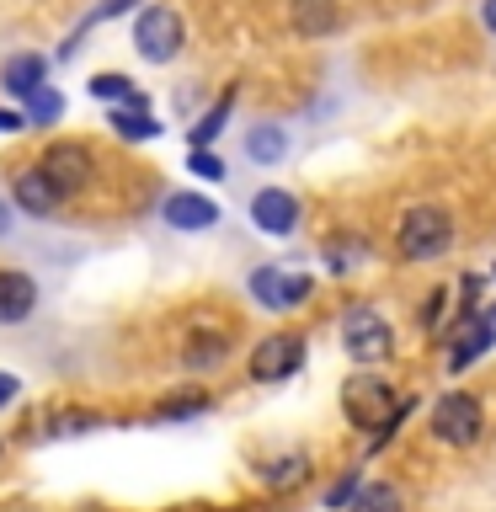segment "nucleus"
<instances>
[{"label": "nucleus", "mask_w": 496, "mask_h": 512, "mask_svg": "<svg viewBox=\"0 0 496 512\" xmlns=\"http://www.w3.org/2000/svg\"><path fill=\"white\" fill-rule=\"evenodd\" d=\"M395 246H400L406 262H438V256L454 246V219H448L443 208H432V203L411 208V214L400 219V230H395Z\"/></svg>", "instance_id": "nucleus-1"}, {"label": "nucleus", "mask_w": 496, "mask_h": 512, "mask_svg": "<svg viewBox=\"0 0 496 512\" xmlns=\"http://www.w3.org/2000/svg\"><path fill=\"white\" fill-rule=\"evenodd\" d=\"M480 432H486V406L475 395H464V390L438 395V406H432V438L448 448H470V443H480Z\"/></svg>", "instance_id": "nucleus-2"}, {"label": "nucleus", "mask_w": 496, "mask_h": 512, "mask_svg": "<svg viewBox=\"0 0 496 512\" xmlns=\"http://www.w3.org/2000/svg\"><path fill=\"white\" fill-rule=\"evenodd\" d=\"M342 411L352 416V427H379L384 432V427H395L411 406H395V395H390L384 379L358 374V379H347V390H342Z\"/></svg>", "instance_id": "nucleus-3"}, {"label": "nucleus", "mask_w": 496, "mask_h": 512, "mask_svg": "<svg viewBox=\"0 0 496 512\" xmlns=\"http://www.w3.org/2000/svg\"><path fill=\"white\" fill-rule=\"evenodd\" d=\"M182 43H187L182 11H171V6H150V11H139V22H134V48H139V59H150V64H171L176 54H182Z\"/></svg>", "instance_id": "nucleus-4"}, {"label": "nucleus", "mask_w": 496, "mask_h": 512, "mask_svg": "<svg viewBox=\"0 0 496 512\" xmlns=\"http://www.w3.org/2000/svg\"><path fill=\"white\" fill-rule=\"evenodd\" d=\"M38 171H43V182L59 192V203L64 198H75V192H86L91 187V150L86 144H75V139H59V144H48L43 160H38Z\"/></svg>", "instance_id": "nucleus-5"}, {"label": "nucleus", "mask_w": 496, "mask_h": 512, "mask_svg": "<svg viewBox=\"0 0 496 512\" xmlns=\"http://www.w3.org/2000/svg\"><path fill=\"white\" fill-rule=\"evenodd\" d=\"M342 342H347V352L358 363H384V358H390V347H395V336H390V326H384V315H374L363 304V310H347Z\"/></svg>", "instance_id": "nucleus-6"}, {"label": "nucleus", "mask_w": 496, "mask_h": 512, "mask_svg": "<svg viewBox=\"0 0 496 512\" xmlns=\"http://www.w3.org/2000/svg\"><path fill=\"white\" fill-rule=\"evenodd\" d=\"M299 363H304V336L278 331V336H267V342H256V352H251V379H256V384H278V379H288V374H299Z\"/></svg>", "instance_id": "nucleus-7"}, {"label": "nucleus", "mask_w": 496, "mask_h": 512, "mask_svg": "<svg viewBox=\"0 0 496 512\" xmlns=\"http://www.w3.org/2000/svg\"><path fill=\"white\" fill-rule=\"evenodd\" d=\"M251 294H256V304H272V310H294V304L310 299V278L304 272H283V267H256Z\"/></svg>", "instance_id": "nucleus-8"}, {"label": "nucleus", "mask_w": 496, "mask_h": 512, "mask_svg": "<svg viewBox=\"0 0 496 512\" xmlns=\"http://www.w3.org/2000/svg\"><path fill=\"white\" fill-rule=\"evenodd\" d=\"M251 224L262 235H294L299 230V198L283 187H262L251 198Z\"/></svg>", "instance_id": "nucleus-9"}, {"label": "nucleus", "mask_w": 496, "mask_h": 512, "mask_svg": "<svg viewBox=\"0 0 496 512\" xmlns=\"http://www.w3.org/2000/svg\"><path fill=\"white\" fill-rule=\"evenodd\" d=\"M342 22V0H288V27L299 38H326Z\"/></svg>", "instance_id": "nucleus-10"}, {"label": "nucleus", "mask_w": 496, "mask_h": 512, "mask_svg": "<svg viewBox=\"0 0 496 512\" xmlns=\"http://www.w3.org/2000/svg\"><path fill=\"white\" fill-rule=\"evenodd\" d=\"M38 310V283L27 272H0V326H22V320Z\"/></svg>", "instance_id": "nucleus-11"}, {"label": "nucleus", "mask_w": 496, "mask_h": 512, "mask_svg": "<svg viewBox=\"0 0 496 512\" xmlns=\"http://www.w3.org/2000/svg\"><path fill=\"white\" fill-rule=\"evenodd\" d=\"M11 198H16V208H22V214H32V219H54V208H59V192L43 182L38 166L16 176V182H11Z\"/></svg>", "instance_id": "nucleus-12"}, {"label": "nucleus", "mask_w": 496, "mask_h": 512, "mask_svg": "<svg viewBox=\"0 0 496 512\" xmlns=\"http://www.w3.org/2000/svg\"><path fill=\"white\" fill-rule=\"evenodd\" d=\"M160 214H166L171 230H208V224L219 219V208L208 203V198H198V192H171Z\"/></svg>", "instance_id": "nucleus-13"}, {"label": "nucleus", "mask_w": 496, "mask_h": 512, "mask_svg": "<svg viewBox=\"0 0 496 512\" xmlns=\"http://www.w3.org/2000/svg\"><path fill=\"white\" fill-rule=\"evenodd\" d=\"M491 342H496L491 320H464V326L454 331V342H448V368H454V374H459V368H470Z\"/></svg>", "instance_id": "nucleus-14"}, {"label": "nucleus", "mask_w": 496, "mask_h": 512, "mask_svg": "<svg viewBox=\"0 0 496 512\" xmlns=\"http://www.w3.org/2000/svg\"><path fill=\"white\" fill-rule=\"evenodd\" d=\"M43 75H48L43 54H16L0 70V86H6V96H32V91H43Z\"/></svg>", "instance_id": "nucleus-15"}, {"label": "nucleus", "mask_w": 496, "mask_h": 512, "mask_svg": "<svg viewBox=\"0 0 496 512\" xmlns=\"http://www.w3.org/2000/svg\"><path fill=\"white\" fill-rule=\"evenodd\" d=\"M262 480H267V491H294L310 480V454H283V459H272L262 464Z\"/></svg>", "instance_id": "nucleus-16"}, {"label": "nucleus", "mask_w": 496, "mask_h": 512, "mask_svg": "<svg viewBox=\"0 0 496 512\" xmlns=\"http://www.w3.org/2000/svg\"><path fill=\"white\" fill-rule=\"evenodd\" d=\"M246 155L256 160V166H278V160L288 155V134H283L278 123L251 128V134H246Z\"/></svg>", "instance_id": "nucleus-17"}, {"label": "nucleus", "mask_w": 496, "mask_h": 512, "mask_svg": "<svg viewBox=\"0 0 496 512\" xmlns=\"http://www.w3.org/2000/svg\"><path fill=\"white\" fill-rule=\"evenodd\" d=\"M352 512H406V496H400L390 480H374V486H358V496L347 502Z\"/></svg>", "instance_id": "nucleus-18"}, {"label": "nucleus", "mask_w": 496, "mask_h": 512, "mask_svg": "<svg viewBox=\"0 0 496 512\" xmlns=\"http://www.w3.org/2000/svg\"><path fill=\"white\" fill-rule=\"evenodd\" d=\"M86 91L96 96V102H128V107H144V96H139V86H134V80H128V75H91L86 80Z\"/></svg>", "instance_id": "nucleus-19"}, {"label": "nucleus", "mask_w": 496, "mask_h": 512, "mask_svg": "<svg viewBox=\"0 0 496 512\" xmlns=\"http://www.w3.org/2000/svg\"><path fill=\"white\" fill-rule=\"evenodd\" d=\"M230 107H235V91H224L219 102L198 118V128H192V144H198V150H208V139H219V134H224V118H230Z\"/></svg>", "instance_id": "nucleus-20"}, {"label": "nucleus", "mask_w": 496, "mask_h": 512, "mask_svg": "<svg viewBox=\"0 0 496 512\" xmlns=\"http://www.w3.org/2000/svg\"><path fill=\"white\" fill-rule=\"evenodd\" d=\"M112 128H118V139H155L160 134V123L144 107H118L112 112Z\"/></svg>", "instance_id": "nucleus-21"}, {"label": "nucleus", "mask_w": 496, "mask_h": 512, "mask_svg": "<svg viewBox=\"0 0 496 512\" xmlns=\"http://www.w3.org/2000/svg\"><path fill=\"white\" fill-rule=\"evenodd\" d=\"M91 427H102L96 411H59V416H48L43 438H75V432H91Z\"/></svg>", "instance_id": "nucleus-22"}, {"label": "nucleus", "mask_w": 496, "mask_h": 512, "mask_svg": "<svg viewBox=\"0 0 496 512\" xmlns=\"http://www.w3.org/2000/svg\"><path fill=\"white\" fill-rule=\"evenodd\" d=\"M22 118H27V123H59V118H64V96H59V91H48V86H43V91H32Z\"/></svg>", "instance_id": "nucleus-23"}, {"label": "nucleus", "mask_w": 496, "mask_h": 512, "mask_svg": "<svg viewBox=\"0 0 496 512\" xmlns=\"http://www.w3.org/2000/svg\"><path fill=\"white\" fill-rule=\"evenodd\" d=\"M358 486H363V475H358V470H347V475L326 491V507H331V512H342V507L352 502V496H358Z\"/></svg>", "instance_id": "nucleus-24"}, {"label": "nucleus", "mask_w": 496, "mask_h": 512, "mask_svg": "<svg viewBox=\"0 0 496 512\" xmlns=\"http://www.w3.org/2000/svg\"><path fill=\"white\" fill-rule=\"evenodd\" d=\"M198 411H208V400L203 395H176V400H166V406H160L155 416H160V422H176V416H198Z\"/></svg>", "instance_id": "nucleus-25"}, {"label": "nucleus", "mask_w": 496, "mask_h": 512, "mask_svg": "<svg viewBox=\"0 0 496 512\" xmlns=\"http://www.w3.org/2000/svg\"><path fill=\"white\" fill-rule=\"evenodd\" d=\"M363 251H368L363 240H331V272H347Z\"/></svg>", "instance_id": "nucleus-26"}, {"label": "nucleus", "mask_w": 496, "mask_h": 512, "mask_svg": "<svg viewBox=\"0 0 496 512\" xmlns=\"http://www.w3.org/2000/svg\"><path fill=\"white\" fill-rule=\"evenodd\" d=\"M192 171H198L203 182H224V160L208 155V150H192Z\"/></svg>", "instance_id": "nucleus-27"}, {"label": "nucleus", "mask_w": 496, "mask_h": 512, "mask_svg": "<svg viewBox=\"0 0 496 512\" xmlns=\"http://www.w3.org/2000/svg\"><path fill=\"white\" fill-rule=\"evenodd\" d=\"M123 11H134V0H102V6H96V22H107V16H123Z\"/></svg>", "instance_id": "nucleus-28"}, {"label": "nucleus", "mask_w": 496, "mask_h": 512, "mask_svg": "<svg viewBox=\"0 0 496 512\" xmlns=\"http://www.w3.org/2000/svg\"><path fill=\"white\" fill-rule=\"evenodd\" d=\"M16 384H22L16 374H0V406H11V400H16Z\"/></svg>", "instance_id": "nucleus-29"}, {"label": "nucleus", "mask_w": 496, "mask_h": 512, "mask_svg": "<svg viewBox=\"0 0 496 512\" xmlns=\"http://www.w3.org/2000/svg\"><path fill=\"white\" fill-rule=\"evenodd\" d=\"M16 128H27L22 112H0V134H16Z\"/></svg>", "instance_id": "nucleus-30"}, {"label": "nucleus", "mask_w": 496, "mask_h": 512, "mask_svg": "<svg viewBox=\"0 0 496 512\" xmlns=\"http://www.w3.org/2000/svg\"><path fill=\"white\" fill-rule=\"evenodd\" d=\"M480 22H486V32H496V0H486V6H480Z\"/></svg>", "instance_id": "nucleus-31"}, {"label": "nucleus", "mask_w": 496, "mask_h": 512, "mask_svg": "<svg viewBox=\"0 0 496 512\" xmlns=\"http://www.w3.org/2000/svg\"><path fill=\"white\" fill-rule=\"evenodd\" d=\"M0 230H6V219H0Z\"/></svg>", "instance_id": "nucleus-32"}]
</instances>
